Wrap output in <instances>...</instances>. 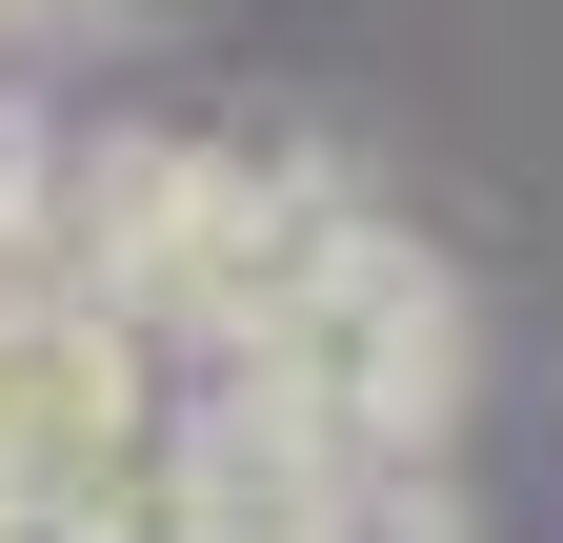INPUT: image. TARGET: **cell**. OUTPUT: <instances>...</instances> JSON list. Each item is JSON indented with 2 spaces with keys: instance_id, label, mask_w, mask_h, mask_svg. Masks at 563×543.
<instances>
[{
  "instance_id": "3",
  "label": "cell",
  "mask_w": 563,
  "mask_h": 543,
  "mask_svg": "<svg viewBox=\"0 0 563 543\" xmlns=\"http://www.w3.org/2000/svg\"><path fill=\"white\" fill-rule=\"evenodd\" d=\"M121 423H162V343L101 282H0V484H81Z\"/></svg>"
},
{
  "instance_id": "1",
  "label": "cell",
  "mask_w": 563,
  "mask_h": 543,
  "mask_svg": "<svg viewBox=\"0 0 563 543\" xmlns=\"http://www.w3.org/2000/svg\"><path fill=\"white\" fill-rule=\"evenodd\" d=\"M222 383H262L282 423L342 443V463H422V443L463 423V282L383 222L363 181H342V201H322V242L282 262V302L222 343Z\"/></svg>"
},
{
  "instance_id": "2",
  "label": "cell",
  "mask_w": 563,
  "mask_h": 543,
  "mask_svg": "<svg viewBox=\"0 0 563 543\" xmlns=\"http://www.w3.org/2000/svg\"><path fill=\"white\" fill-rule=\"evenodd\" d=\"M322 201H342V162H302V142H181V162H162V201L121 222L101 302H121L162 363H222L242 322L282 302V262L322 242Z\"/></svg>"
}]
</instances>
